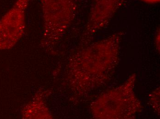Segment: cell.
I'll list each match as a JSON object with an SVG mask.
<instances>
[{
  "label": "cell",
  "instance_id": "cell-1",
  "mask_svg": "<svg viewBox=\"0 0 160 119\" xmlns=\"http://www.w3.org/2000/svg\"><path fill=\"white\" fill-rule=\"evenodd\" d=\"M78 0H41L44 39L52 44L64 33L76 14Z\"/></svg>",
  "mask_w": 160,
  "mask_h": 119
},
{
  "label": "cell",
  "instance_id": "cell-2",
  "mask_svg": "<svg viewBox=\"0 0 160 119\" xmlns=\"http://www.w3.org/2000/svg\"><path fill=\"white\" fill-rule=\"evenodd\" d=\"M32 0H16L13 6L0 20V49L14 46L22 37L25 27L27 8Z\"/></svg>",
  "mask_w": 160,
  "mask_h": 119
},
{
  "label": "cell",
  "instance_id": "cell-3",
  "mask_svg": "<svg viewBox=\"0 0 160 119\" xmlns=\"http://www.w3.org/2000/svg\"><path fill=\"white\" fill-rule=\"evenodd\" d=\"M126 0H93L91 7L89 29L91 30L105 24L124 4Z\"/></svg>",
  "mask_w": 160,
  "mask_h": 119
},
{
  "label": "cell",
  "instance_id": "cell-4",
  "mask_svg": "<svg viewBox=\"0 0 160 119\" xmlns=\"http://www.w3.org/2000/svg\"><path fill=\"white\" fill-rule=\"evenodd\" d=\"M142 1L150 4L157 3L160 2V0H142Z\"/></svg>",
  "mask_w": 160,
  "mask_h": 119
}]
</instances>
